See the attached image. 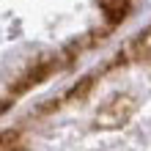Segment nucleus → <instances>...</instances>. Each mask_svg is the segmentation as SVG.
<instances>
[{"mask_svg": "<svg viewBox=\"0 0 151 151\" xmlns=\"http://www.w3.org/2000/svg\"><path fill=\"white\" fill-rule=\"evenodd\" d=\"M99 6L104 8V14L110 19H121L124 17V0H99Z\"/></svg>", "mask_w": 151, "mask_h": 151, "instance_id": "obj_2", "label": "nucleus"}, {"mask_svg": "<svg viewBox=\"0 0 151 151\" xmlns=\"http://www.w3.org/2000/svg\"><path fill=\"white\" fill-rule=\"evenodd\" d=\"M132 113H135V99H132V96H113V99L96 113V124L104 127V129H113V127L127 124Z\"/></svg>", "mask_w": 151, "mask_h": 151, "instance_id": "obj_1", "label": "nucleus"}]
</instances>
